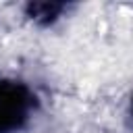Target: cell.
<instances>
[{"instance_id":"1","label":"cell","mask_w":133,"mask_h":133,"mask_svg":"<svg viewBox=\"0 0 133 133\" xmlns=\"http://www.w3.org/2000/svg\"><path fill=\"white\" fill-rule=\"evenodd\" d=\"M39 108L37 94L19 79L0 81V133H21Z\"/></svg>"},{"instance_id":"2","label":"cell","mask_w":133,"mask_h":133,"mask_svg":"<svg viewBox=\"0 0 133 133\" xmlns=\"http://www.w3.org/2000/svg\"><path fill=\"white\" fill-rule=\"evenodd\" d=\"M64 8H66L64 4H48V2H44V4H29V15H31L33 21H39L44 25H52L54 21L60 19Z\"/></svg>"},{"instance_id":"3","label":"cell","mask_w":133,"mask_h":133,"mask_svg":"<svg viewBox=\"0 0 133 133\" xmlns=\"http://www.w3.org/2000/svg\"><path fill=\"white\" fill-rule=\"evenodd\" d=\"M129 118H131V123H133V94H131V98H129Z\"/></svg>"}]
</instances>
